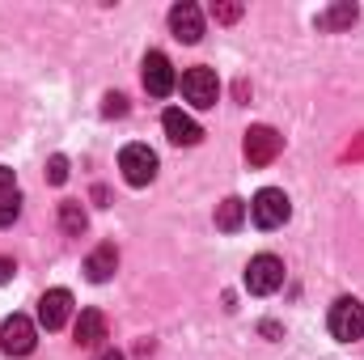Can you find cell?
I'll list each match as a JSON object with an SVG mask.
<instances>
[{
	"label": "cell",
	"instance_id": "ba28073f",
	"mask_svg": "<svg viewBox=\"0 0 364 360\" xmlns=\"http://www.w3.org/2000/svg\"><path fill=\"white\" fill-rule=\"evenodd\" d=\"M68 318H73V292H68V288H47V292L38 297V322H43L47 331H60Z\"/></svg>",
	"mask_w": 364,
	"mask_h": 360
},
{
	"label": "cell",
	"instance_id": "5bb4252c",
	"mask_svg": "<svg viewBox=\"0 0 364 360\" xmlns=\"http://www.w3.org/2000/svg\"><path fill=\"white\" fill-rule=\"evenodd\" d=\"M356 17H360V9H356V4H331V9H322V13H318V30H322V34H335V30L356 26Z\"/></svg>",
	"mask_w": 364,
	"mask_h": 360
},
{
	"label": "cell",
	"instance_id": "8992f818",
	"mask_svg": "<svg viewBox=\"0 0 364 360\" xmlns=\"http://www.w3.org/2000/svg\"><path fill=\"white\" fill-rule=\"evenodd\" d=\"M182 97H186L191 106H199V110L216 106V97H220L216 73H212V68H186V73H182Z\"/></svg>",
	"mask_w": 364,
	"mask_h": 360
},
{
	"label": "cell",
	"instance_id": "603a6c76",
	"mask_svg": "<svg viewBox=\"0 0 364 360\" xmlns=\"http://www.w3.org/2000/svg\"><path fill=\"white\" fill-rule=\"evenodd\" d=\"M93 360H127V356H123V352H114V348H102Z\"/></svg>",
	"mask_w": 364,
	"mask_h": 360
},
{
	"label": "cell",
	"instance_id": "30bf717a",
	"mask_svg": "<svg viewBox=\"0 0 364 360\" xmlns=\"http://www.w3.org/2000/svg\"><path fill=\"white\" fill-rule=\"evenodd\" d=\"M170 30H174L178 43H199L203 38V13H199V4H191V0L174 4L170 9Z\"/></svg>",
	"mask_w": 364,
	"mask_h": 360
},
{
	"label": "cell",
	"instance_id": "9c48e42d",
	"mask_svg": "<svg viewBox=\"0 0 364 360\" xmlns=\"http://www.w3.org/2000/svg\"><path fill=\"white\" fill-rule=\"evenodd\" d=\"M144 90L153 93V97H166V93H174V85H178V77H174V64L161 55V51H149L144 55Z\"/></svg>",
	"mask_w": 364,
	"mask_h": 360
},
{
	"label": "cell",
	"instance_id": "2e32d148",
	"mask_svg": "<svg viewBox=\"0 0 364 360\" xmlns=\"http://www.w3.org/2000/svg\"><path fill=\"white\" fill-rule=\"evenodd\" d=\"M60 225L68 238H81L85 233V208L81 203H60Z\"/></svg>",
	"mask_w": 364,
	"mask_h": 360
},
{
	"label": "cell",
	"instance_id": "8fae6325",
	"mask_svg": "<svg viewBox=\"0 0 364 360\" xmlns=\"http://www.w3.org/2000/svg\"><path fill=\"white\" fill-rule=\"evenodd\" d=\"M161 127H166L170 144H178V149H191V144L203 140V127H199L191 115H182V110H166V115H161Z\"/></svg>",
	"mask_w": 364,
	"mask_h": 360
},
{
	"label": "cell",
	"instance_id": "44dd1931",
	"mask_svg": "<svg viewBox=\"0 0 364 360\" xmlns=\"http://www.w3.org/2000/svg\"><path fill=\"white\" fill-rule=\"evenodd\" d=\"M9 195H17V179H13V170L0 166V199H9Z\"/></svg>",
	"mask_w": 364,
	"mask_h": 360
},
{
	"label": "cell",
	"instance_id": "7c38bea8",
	"mask_svg": "<svg viewBox=\"0 0 364 360\" xmlns=\"http://www.w3.org/2000/svg\"><path fill=\"white\" fill-rule=\"evenodd\" d=\"M73 335H77V344H81V348H97V344L106 339V314H102V309H81V318H77Z\"/></svg>",
	"mask_w": 364,
	"mask_h": 360
},
{
	"label": "cell",
	"instance_id": "7a4b0ae2",
	"mask_svg": "<svg viewBox=\"0 0 364 360\" xmlns=\"http://www.w3.org/2000/svg\"><path fill=\"white\" fill-rule=\"evenodd\" d=\"M326 327H331V335L339 339V344H352V339H360L364 335V305L356 297H339L335 305H331V318H326Z\"/></svg>",
	"mask_w": 364,
	"mask_h": 360
},
{
	"label": "cell",
	"instance_id": "3957f363",
	"mask_svg": "<svg viewBox=\"0 0 364 360\" xmlns=\"http://www.w3.org/2000/svg\"><path fill=\"white\" fill-rule=\"evenodd\" d=\"M119 170H123V179L132 182V186H149V182L157 179V153L149 144H127L119 153Z\"/></svg>",
	"mask_w": 364,
	"mask_h": 360
},
{
	"label": "cell",
	"instance_id": "5b68a950",
	"mask_svg": "<svg viewBox=\"0 0 364 360\" xmlns=\"http://www.w3.org/2000/svg\"><path fill=\"white\" fill-rule=\"evenodd\" d=\"M34 344H38V331H34V322H30L26 314H13V318L0 327V352H4V356H30Z\"/></svg>",
	"mask_w": 364,
	"mask_h": 360
},
{
	"label": "cell",
	"instance_id": "277c9868",
	"mask_svg": "<svg viewBox=\"0 0 364 360\" xmlns=\"http://www.w3.org/2000/svg\"><path fill=\"white\" fill-rule=\"evenodd\" d=\"M279 284H284V263H279L275 255H255V259L246 263V288H250L255 297H272Z\"/></svg>",
	"mask_w": 364,
	"mask_h": 360
},
{
	"label": "cell",
	"instance_id": "52a82bcc",
	"mask_svg": "<svg viewBox=\"0 0 364 360\" xmlns=\"http://www.w3.org/2000/svg\"><path fill=\"white\" fill-rule=\"evenodd\" d=\"M246 162L250 166H272L275 157H279V149H284V136L275 132V127H267V123H259V127H250L246 132Z\"/></svg>",
	"mask_w": 364,
	"mask_h": 360
},
{
	"label": "cell",
	"instance_id": "ac0fdd59",
	"mask_svg": "<svg viewBox=\"0 0 364 360\" xmlns=\"http://www.w3.org/2000/svg\"><path fill=\"white\" fill-rule=\"evenodd\" d=\"M102 115H106V119H123V115H127V97H123V93H106Z\"/></svg>",
	"mask_w": 364,
	"mask_h": 360
},
{
	"label": "cell",
	"instance_id": "6da1fadb",
	"mask_svg": "<svg viewBox=\"0 0 364 360\" xmlns=\"http://www.w3.org/2000/svg\"><path fill=\"white\" fill-rule=\"evenodd\" d=\"M288 216H292V203H288V195L275 191V186H263V191L250 199V221H255L259 229H279V225H288Z\"/></svg>",
	"mask_w": 364,
	"mask_h": 360
},
{
	"label": "cell",
	"instance_id": "9a60e30c",
	"mask_svg": "<svg viewBox=\"0 0 364 360\" xmlns=\"http://www.w3.org/2000/svg\"><path fill=\"white\" fill-rule=\"evenodd\" d=\"M246 212H250V208H246V199L229 195V199L216 208V229H220V233H237V229H242V221H246Z\"/></svg>",
	"mask_w": 364,
	"mask_h": 360
},
{
	"label": "cell",
	"instance_id": "7402d4cb",
	"mask_svg": "<svg viewBox=\"0 0 364 360\" xmlns=\"http://www.w3.org/2000/svg\"><path fill=\"white\" fill-rule=\"evenodd\" d=\"M13 275H17V263H13V259H4V255H0V284H9V280H13Z\"/></svg>",
	"mask_w": 364,
	"mask_h": 360
},
{
	"label": "cell",
	"instance_id": "d6986e66",
	"mask_svg": "<svg viewBox=\"0 0 364 360\" xmlns=\"http://www.w3.org/2000/svg\"><path fill=\"white\" fill-rule=\"evenodd\" d=\"M47 179L60 186V182L68 179V162H64V157H51V162H47Z\"/></svg>",
	"mask_w": 364,
	"mask_h": 360
},
{
	"label": "cell",
	"instance_id": "ffe728a7",
	"mask_svg": "<svg viewBox=\"0 0 364 360\" xmlns=\"http://www.w3.org/2000/svg\"><path fill=\"white\" fill-rule=\"evenodd\" d=\"M212 17L216 21H237L242 17V4H212Z\"/></svg>",
	"mask_w": 364,
	"mask_h": 360
},
{
	"label": "cell",
	"instance_id": "4fadbf2b",
	"mask_svg": "<svg viewBox=\"0 0 364 360\" xmlns=\"http://www.w3.org/2000/svg\"><path fill=\"white\" fill-rule=\"evenodd\" d=\"M114 268H119V250L106 242V246H97L90 259H85V275H90L93 284H106L110 275H114Z\"/></svg>",
	"mask_w": 364,
	"mask_h": 360
},
{
	"label": "cell",
	"instance_id": "e0dca14e",
	"mask_svg": "<svg viewBox=\"0 0 364 360\" xmlns=\"http://www.w3.org/2000/svg\"><path fill=\"white\" fill-rule=\"evenodd\" d=\"M17 216H21V195H9V199H0V229H9Z\"/></svg>",
	"mask_w": 364,
	"mask_h": 360
}]
</instances>
